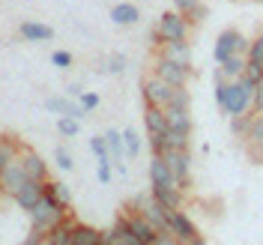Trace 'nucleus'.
Listing matches in <instances>:
<instances>
[{
  "instance_id": "f257e3e1",
  "label": "nucleus",
  "mask_w": 263,
  "mask_h": 245,
  "mask_svg": "<svg viewBox=\"0 0 263 245\" xmlns=\"http://www.w3.org/2000/svg\"><path fill=\"white\" fill-rule=\"evenodd\" d=\"M27 215H30V228L33 230L48 233L57 221H63V218H66V206H60L57 200H51V197L42 195V200H39V203H36Z\"/></svg>"
},
{
  "instance_id": "6ab92c4d",
  "label": "nucleus",
  "mask_w": 263,
  "mask_h": 245,
  "mask_svg": "<svg viewBox=\"0 0 263 245\" xmlns=\"http://www.w3.org/2000/svg\"><path fill=\"white\" fill-rule=\"evenodd\" d=\"M45 108L54 111V114H60V117H75V120H84V117H87V111H84L81 102L75 105V102H69V99H57V96L48 99V102H45Z\"/></svg>"
},
{
  "instance_id": "c03bdc74",
  "label": "nucleus",
  "mask_w": 263,
  "mask_h": 245,
  "mask_svg": "<svg viewBox=\"0 0 263 245\" xmlns=\"http://www.w3.org/2000/svg\"><path fill=\"white\" fill-rule=\"evenodd\" d=\"M78 102L84 105V111H96V108H99V96H96V93H81Z\"/></svg>"
},
{
  "instance_id": "4be33fe9",
  "label": "nucleus",
  "mask_w": 263,
  "mask_h": 245,
  "mask_svg": "<svg viewBox=\"0 0 263 245\" xmlns=\"http://www.w3.org/2000/svg\"><path fill=\"white\" fill-rule=\"evenodd\" d=\"M144 126H147V135H162V131L167 129L164 108H159V105H147V111H144Z\"/></svg>"
},
{
  "instance_id": "2eb2a0df",
  "label": "nucleus",
  "mask_w": 263,
  "mask_h": 245,
  "mask_svg": "<svg viewBox=\"0 0 263 245\" xmlns=\"http://www.w3.org/2000/svg\"><path fill=\"white\" fill-rule=\"evenodd\" d=\"M159 54L174 60V63H182V66H192V48L185 39H177V42H162L159 45Z\"/></svg>"
},
{
  "instance_id": "cd10ccee",
  "label": "nucleus",
  "mask_w": 263,
  "mask_h": 245,
  "mask_svg": "<svg viewBox=\"0 0 263 245\" xmlns=\"http://www.w3.org/2000/svg\"><path fill=\"white\" fill-rule=\"evenodd\" d=\"M105 144H108V153H111V159H114V162H120V159L126 156V147H123V131L108 129V131H105Z\"/></svg>"
},
{
  "instance_id": "b1692460",
  "label": "nucleus",
  "mask_w": 263,
  "mask_h": 245,
  "mask_svg": "<svg viewBox=\"0 0 263 245\" xmlns=\"http://www.w3.org/2000/svg\"><path fill=\"white\" fill-rule=\"evenodd\" d=\"M138 18H141V9H138L135 3H117L114 9H111V21H114V24H120V27L138 24Z\"/></svg>"
},
{
  "instance_id": "7ed1b4c3",
  "label": "nucleus",
  "mask_w": 263,
  "mask_h": 245,
  "mask_svg": "<svg viewBox=\"0 0 263 245\" xmlns=\"http://www.w3.org/2000/svg\"><path fill=\"white\" fill-rule=\"evenodd\" d=\"M251 99H254V84L248 78H236L230 81V96H228V105L224 111L230 117L233 114H251Z\"/></svg>"
},
{
  "instance_id": "39448f33",
  "label": "nucleus",
  "mask_w": 263,
  "mask_h": 245,
  "mask_svg": "<svg viewBox=\"0 0 263 245\" xmlns=\"http://www.w3.org/2000/svg\"><path fill=\"white\" fill-rule=\"evenodd\" d=\"M156 33L162 42H177V39H189V21L182 12H164L156 24Z\"/></svg>"
},
{
  "instance_id": "c85d7f7f",
  "label": "nucleus",
  "mask_w": 263,
  "mask_h": 245,
  "mask_svg": "<svg viewBox=\"0 0 263 245\" xmlns=\"http://www.w3.org/2000/svg\"><path fill=\"white\" fill-rule=\"evenodd\" d=\"M164 144H167V149H189V131L164 129Z\"/></svg>"
},
{
  "instance_id": "603ef678",
  "label": "nucleus",
  "mask_w": 263,
  "mask_h": 245,
  "mask_svg": "<svg viewBox=\"0 0 263 245\" xmlns=\"http://www.w3.org/2000/svg\"><path fill=\"white\" fill-rule=\"evenodd\" d=\"M254 3H260V6H263V0H254Z\"/></svg>"
},
{
  "instance_id": "a19ab883",
  "label": "nucleus",
  "mask_w": 263,
  "mask_h": 245,
  "mask_svg": "<svg viewBox=\"0 0 263 245\" xmlns=\"http://www.w3.org/2000/svg\"><path fill=\"white\" fill-rule=\"evenodd\" d=\"M51 63L57 66V69H69V66H72V54H69V51H54V54H51Z\"/></svg>"
},
{
  "instance_id": "393cba45",
  "label": "nucleus",
  "mask_w": 263,
  "mask_h": 245,
  "mask_svg": "<svg viewBox=\"0 0 263 245\" xmlns=\"http://www.w3.org/2000/svg\"><path fill=\"white\" fill-rule=\"evenodd\" d=\"M42 192H45V197L57 200L60 206H69V203H72V192H69V185H66V182L45 180V182H42Z\"/></svg>"
},
{
  "instance_id": "f704fd0d",
  "label": "nucleus",
  "mask_w": 263,
  "mask_h": 245,
  "mask_svg": "<svg viewBox=\"0 0 263 245\" xmlns=\"http://www.w3.org/2000/svg\"><path fill=\"white\" fill-rule=\"evenodd\" d=\"M90 149L96 153L99 162H108V159H111V153H108V144H105V135H102V138H90Z\"/></svg>"
},
{
  "instance_id": "4468645a",
  "label": "nucleus",
  "mask_w": 263,
  "mask_h": 245,
  "mask_svg": "<svg viewBox=\"0 0 263 245\" xmlns=\"http://www.w3.org/2000/svg\"><path fill=\"white\" fill-rule=\"evenodd\" d=\"M246 63H248L246 54H230L224 63H218V69H215V78L236 81V78H242V75H246Z\"/></svg>"
},
{
  "instance_id": "423d86ee",
  "label": "nucleus",
  "mask_w": 263,
  "mask_h": 245,
  "mask_svg": "<svg viewBox=\"0 0 263 245\" xmlns=\"http://www.w3.org/2000/svg\"><path fill=\"white\" fill-rule=\"evenodd\" d=\"M141 96H144V105H159V108H164V105L171 102V96H174V87L167 81H162V78L153 72V75H147L144 84H141Z\"/></svg>"
},
{
  "instance_id": "bb28decb",
  "label": "nucleus",
  "mask_w": 263,
  "mask_h": 245,
  "mask_svg": "<svg viewBox=\"0 0 263 245\" xmlns=\"http://www.w3.org/2000/svg\"><path fill=\"white\" fill-rule=\"evenodd\" d=\"M21 147H24V144L15 141V138H0V171L21 156Z\"/></svg>"
},
{
  "instance_id": "72a5a7b5",
  "label": "nucleus",
  "mask_w": 263,
  "mask_h": 245,
  "mask_svg": "<svg viewBox=\"0 0 263 245\" xmlns=\"http://www.w3.org/2000/svg\"><path fill=\"white\" fill-rule=\"evenodd\" d=\"M248 63H263V33L254 39V42H248Z\"/></svg>"
},
{
  "instance_id": "9d476101",
  "label": "nucleus",
  "mask_w": 263,
  "mask_h": 245,
  "mask_svg": "<svg viewBox=\"0 0 263 245\" xmlns=\"http://www.w3.org/2000/svg\"><path fill=\"white\" fill-rule=\"evenodd\" d=\"M18 162L24 167V174H27V180H39L45 182L48 180V164L42 162V156L30 147H21V156H18Z\"/></svg>"
},
{
  "instance_id": "9b49d317",
  "label": "nucleus",
  "mask_w": 263,
  "mask_h": 245,
  "mask_svg": "<svg viewBox=\"0 0 263 245\" xmlns=\"http://www.w3.org/2000/svg\"><path fill=\"white\" fill-rule=\"evenodd\" d=\"M27 182V174H24V167H21V162H9L3 171H0V195H15L18 189Z\"/></svg>"
},
{
  "instance_id": "0eeeda50",
  "label": "nucleus",
  "mask_w": 263,
  "mask_h": 245,
  "mask_svg": "<svg viewBox=\"0 0 263 245\" xmlns=\"http://www.w3.org/2000/svg\"><path fill=\"white\" fill-rule=\"evenodd\" d=\"M162 159L167 162L177 185L185 192V189H189V174H192V156H189V149H164Z\"/></svg>"
},
{
  "instance_id": "ea45409f",
  "label": "nucleus",
  "mask_w": 263,
  "mask_h": 245,
  "mask_svg": "<svg viewBox=\"0 0 263 245\" xmlns=\"http://www.w3.org/2000/svg\"><path fill=\"white\" fill-rule=\"evenodd\" d=\"M242 78H248L251 84H257L263 78V63H246V75Z\"/></svg>"
},
{
  "instance_id": "2f4dec72",
  "label": "nucleus",
  "mask_w": 263,
  "mask_h": 245,
  "mask_svg": "<svg viewBox=\"0 0 263 245\" xmlns=\"http://www.w3.org/2000/svg\"><path fill=\"white\" fill-rule=\"evenodd\" d=\"M248 126H251V114H233L230 117V131H233L236 138H246Z\"/></svg>"
},
{
  "instance_id": "8fccbe9b",
  "label": "nucleus",
  "mask_w": 263,
  "mask_h": 245,
  "mask_svg": "<svg viewBox=\"0 0 263 245\" xmlns=\"http://www.w3.org/2000/svg\"><path fill=\"white\" fill-rule=\"evenodd\" d=\"M66 93H69V96H81L84 90L78 87V84H72V87H66Z\"/></svg>"
},
{
  "instance_id": "864d4df0",
  "label": "nucleus",
  "mask_w": 263,
  "mask_h": 245,
  "mask_svg": "<svg viewBox=\"0 0 263 245\" xmlns=\"http://www.w3.org/2000/svg\"><path fill=\"white\" fill-rule=\"evenodd\" d=\"M182 245H192V242H182Z\"/></svg>"
},
{
  "instance_id": "09e8293b",
  "label": "nucleus",
  "mask_w": 263,
  "mask_h": 245,
  "mask_svg": "<svg viewBox=\"0 0 263 245\" xmlns=\"http://www.w3.org/2000/svg\"><path fill=\"white\" fill-rule=\"evenodd\" d=\"M195 3H200V0H174V6H177V12H182V15H185V12H189V9H192Z\"/></svg>"
},
{
  "instance_id": "5701e85b",
  "label": "nucleus",
  "mask_w": 263,
  "mask_h": 245,
  "mask_svg": "<svg viewBox=\"0 0 263 245\" xmlns=\"http://www.w3.org/2000/svg\"><path fill=\"white\" fill-rule=\"evenodd\" d=\"M75 224H78V221L66 215L63 221H57V224H54V228H51L45 236H48L54 245H72V230H75Z\"/></svg>"
},
{
  "instance_id": "473e14b6",
  "label": "nucleus",
  "mask_w": 263,
  "mask_h": 245,
  "mask_svg": "<svg viewBox=\"0 0 263 245\" xmlns=\"http://www.w3.org/2000/svg\"><path fill=\"white\" fill-rule=\"evenodd\" d=\"M228 96H230V81L215 78V102H218V108H221V111H224V105H228Z\"/></svg>"
},
{
  "instance_id": "f3484780",
  "label": "nucleus",
  "mask_w": 263,
  "mask_h": 245,
  "mask_svg": "<svg viewBox=\"0 0 263 245\" xmlns=\"http://www.w3.org/2000/svg\"><path fill=\"white\" fill-rule=\"evenodd\" d=\"M18 33L27 42H48V39H54V30H51L48 24H42V21H21Z\"/></svg>"
},
{
  "instance_id": "a878e982",
  "label": "nucleus",
  "mask_w": 263,
  "mask_h": 245,
  "mask_svg": "<svg viewBox=\"0 0 263 245\" xmlns=\"http://www.w3.org/2000/svg\"><path fill=\"white\" fill-rule=\"evenodd\" d=\"M72 245H102V230L78 221L75 230H72Z\"/></svg>"
},
{
  "instance_id": "49530a36",
  "label": "nucleus",
  "mask_w": 263,
  "mask_h": 245,
  "mask_svg": "<svg viewBox=\"0 0 263 245\" xmlns=\"http://www.w3.org/2000/svg\"><path fill=\"white\" fill-rule=\"evenodd\" d=\"M96 177H99V182H111V159L108 162H99V171H96Z\"/></svg>"
},
{
  "instance_id": "f03ea898",
  "label": "nucleus",
  "mask_w": 263,
  "mask_h": 245,
  "mask_svg": "<svg viewBox=\"0 0 263 245\" xmlns=\"http://www.w3.org/2000/svg\"><path fill=\"white\" fill-rule=\"evenodd\" d=\"M129 206H132V213L144 215L156 230H167V213H171V210H167L164 203H159L153 195H135Z\"/></svg>"
},
{
  "instance_id": "37998d69",
  "label": "nucleus",
  "mask_w": 263,
  "mask_h": 245,
  "mask_svg": "<svg viewBox=\"0 0 263 245\" xmlns=\"http://www.w3.org/2000/svg\"><path fill=\"white\" fill-rule=\"evenodd\" d=\"M123 69H126V57H123V54H114V57L108 60V72H111V75H120Z\"/></svg>"
},
{
  "instance_id": "58836bf2",
  "label": "nucleus",
  "mask_w": 263,
  "mask_h": 245,
  "mask_svg": "<svg viewBox=\"0 0 263 245\" xmlns=\"http://www.w3.org/2000/svg\"><path fill=\"white\" fill-rule=\"evenodd\" d=\"M251 111L254 114H263V78L254 84V99H251Z\"/></svg>"
},
{
  "instance_id": "20e7f679",
  "label": "nucleus",
  "mask_w": 263,
  "mask_h": 245,
  "mask_svg": "<svg viewBox=\"0 0 263 245\" xmlns=\"http://www.w3.org/2000/svg\"><path fill=\"white\" fill-rule=\"evenodd\" d=\"M230 54H248V39L239 30H233V27H230V30H224V33H218L215 48H213L215 63H224Z\"/></svg>"
},
{
  "instance_id": "412c9836",
  "label": "nucleus",
  "mask_w": 263,
  "mask_h": 245,
  "mask_svg": "<svg viewBox=\"0 0 263 245\" xmlns=\"http://www.w3.org/2000/svg\"><path fill=\"white\" fill-rule=\"evenodd\" d=\"M149 182L153 185H177V180H174V174H171V167L162 156H153V162H149Z\"/></svg>"
},
{
  "instance_id": "c9c22d12",
  "label": "nucleus",
  "mask_w": 263,
  "mask_h": 245,
  "mask_svg": "<svg viewBox=\"0 0 263 245\" xmlns=\"http://www.w3.org/2000/svg\"><path fill=\"white\" fill-rule=\"evenodd\" d=\"M206 15H210V9H206L203 3H195V6L185 12V21H189V24H200V21H203Z\"/></svg>"
},
{
  "instance_id": "ddd939ff",
  "label": "nucleus",
  "mask_w": 263,
  "mask_h": 245,
  "mask_svg": "<svg viewBox=\"0 0 263 245\" xmlns=\"http://www.w3.org/2000/svg\"><path fill=\"white\" fill-rule=\"evenodd\" d=\"M42 195H45V192H42V182H39V180H27V182H24V185L15 192V195H12V200H15L18 210L30 213L33 206L42 200Z\"/></svg>"
},
{
  "instance_id": "a211bd4d",
  "label": "nucleus",
  "mask_w": 263,
  "mask_h": 245,
  "mask_svg": "<svg viewBox=\"0 0 263 245\" xmlns=\"http://www.w3.org/2000/svg\"><path fill=\"white\" fill-rule=\"evenodd\" d=\"M164 117H167V129L189 131V135H192V114H189V108H177V105H164Z\"/></svg>"
},
{
  "instance_id": "6e6552de",
  "label": "nucleus",
  "mask_w": 263,
  "mask_h": 245,
  "mask_svg": "<svg viewBox=\"0 0 263 245\" xmlns=\"http://www.w3.org/2000/svg\"><path fill=\"white\" fill-rule=\"evenodd\" d=\"M153 72L162 78V81H167L171 87H185V81H189V75H192V66H182V63H174V60H167V57H156V66H153Z\"/></svg>"
},
{
  "instance_id": "7c9ffc66",
  "label": "nucleus",
  "mask_w": 263,
  "mask_h": 245,
  "mask_svg": "<svg viewBox=\"0 0 263 245\" xmlns=\"http://www.w3.org/2000/svg\"><path fill=\"white\" fill-rule=\"evenodd\" d=\"M123 147H126V156H129V159H135V156L141 153V138H138V131L135 129L123 131Z\"/></svg>"
},
{
  "instance_id": "3c124183",
  "label": "nucleus",
  "mask_w": 263,
  "mask_h": 245,
  "mask_svg": "<svg viewBox=\"0 0 263 245\" xmlns=\"http://www.w3.org/2000/svg\"><path fill=\"white\" fill-rule=\"evenodd\" d=\"M42 245H54V242H51V239H48V236H45V242H42Z\"/></svg>"
},
{
  "instance_id": "f8f14e48",
  "label": "nucleus",
  "mask_w": 263,
  "mask_h": 245,
  "mask_svg": "<svg viewBox=\"0 0 263 245\" xmlns=\"http://www.w3.org/2000/svg\"><path fill=\"white\" fill-rule=\"evenodd\" d=\"M123 218H126V228H129V233L138 239V242L153 245V239L159 236V230L153 228V224H149V221H147L141 213H126Z\"/></svg>"
},
{
  "instance_id": "e433bc0d",
  "label": "nucleus",
  "mask_w": 263,
  "mask_h": 245,
  "mask_svg": "<svg viewBox=\"0 0 263 245\" xmlns=\"http://www.w3.org/2000/svg\"><path fill=\"white\" fill-rule=\"evenodd\" d=\"M189 102H192L189 90H185V87H174V96H171V102H167V105H177V108H189Z\"/></svg>"
},
{
  "instance_id": "dca6fc26",
  "label": "nucleus",
  "mask_w": 263,
  "mask_h": 245,
  "mask_svg": "<svg viewBox=\"0 0 263 245\" xmlns=\"http://www.w3.org/2000/svg\"><path fill=\"white\" fill-rule=\"evenodd\" d=\"M246 144L251 149V156L263 159V114H251V126L246 131Z\"/></svg>"
},
{
  "instance_id": "4c0bfd02",
  "label": "nucleus",
  "mask_w": 263,
  "mask_h": 245,
  "mask_svg": "<svg viewBox=\"0 0 263 245\" xmlns=\"http://www.w3.org/2000/svg\"><path fill=\"white\" fill-rule=\"evenodd\" d=\"M54 159H57V167H60V171H72V167H75V162H72V156H69V153H66L63 147H57V153H54Z\"/></svg>"
},
{
  "instance_id": "a18cd8bd",
  "label": "nucleus",
  "mask_w": 263,
  "mask_h": 245,
  "mask_svg": "<svg viewBox=\"0 0 263 245\" xmlns=\"http://www.w3.org/2000/svg\"><path fill=\"white\" fill-rule=\"evenodd\" d=\"M153 245H180V239L174 233H167V230H159V236L153 239Z\"/></svg>"
},
{
  "instance_id": "de8ad7c7",
  "label": "nucleus",
  "mask_w": 263,
  "mask_h": 245,
  "mask_svg": "<svg viewBox=\"0 0 263 245\" xmlns=\"http://www.w3.org/2000/svg\"><path fill=\"white\" fill-rule=\"evenodd\" d=\"M42 242H45V233H39V230L30 228V236H27L21 245H42Z\"/></svg>"
},
{
  "instance_id": "c756f323",
  "label": "nucleus",
  "mask_w": 263,
  "mask_h": 245,
  "mask_svg": "<svg viewBox=\"0 0 263 245\" xmlns=\"http://www.w3.org/2000/svg\"><path fill=\"white\" fill-rule=\"evenodd\" d=\"M57 131H60L63 138H75V135L81 131V120H75V117H60V120H57Z\"/></svg>"
},
{
  "instance_id": "aec40b11",
  "label": "nucleus",
  "mask_w": 263,
  "mask_h": 245,
  "mask_svg": "<svg viewBox=\"0 0 263 245\" xmlns=\"http://www.w3.org/2000/svg\"><path fill=\"white\" fill-rule=\"evenodd\" d=\"M153 197L164 203L167 210H180L182 206V189L180 185H153Z\"/></svg>"
},
{
  "instance_id": "1a4fd4ad",
  "label": "nucleus",
  "mask_w": 263,
  "mask_h": 245,
  "mask_svg": "<svg viewBox=\"0 0 263 245\" xmlns=\"http://www.w3.org/2000/svg\"><path fill=\"white\" fill-rule=\"evenodd\" d=\"M167 233H174V236L180 239V245H182V242H192V239H195L197 228L182 210H171V213H167Z\"/></svg>"
},
{
  "instance_id": "79ce46f5",
  "label": "nucleus",
  "mask_w": 263,
  "mask_h": 245,
  "mask_svg": "<svg viewBox=\"0 0 263 245\" xmlns=\"http://www.w3.org/2000/svg\"><path fill=\"white\" fill-rule=\"evenodd\" d=\"M149 149H153V156H162L167 144H164V131L162 135H149Z\"/></svg>"
}]
</instances>
